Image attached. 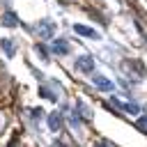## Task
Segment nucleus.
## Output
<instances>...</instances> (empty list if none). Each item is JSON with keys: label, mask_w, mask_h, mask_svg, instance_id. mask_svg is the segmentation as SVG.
I'll list each match as a JSON object with an SVG mask.
<instances>
[{"label": "nucleus", "mask_w": 147, "mask_h": 147, "mask_svg": "<svg viewBox=\"0 0 147 147\" xmlns=\"http://www.w3.org/2000/svg\"><path fill=\"white\" fill-rule=\"evenodd\" d=\"M76 69L78 71H85V74H94V57H90V55L76 57Z\"/></svg>", "instance_id": "f257e3e1"}, {"label": "nucleus", "mask_w": 147, "mask_h": 147, "mask_svg": "<svg viewBox=\"0 0 147 147\" xmlns=\"http://www.w3.org/2000/svg\"><path fill=\"white\" fill-rule=\"evenodd\" d=\"M39 37L41 39H51L53 37V32H55V25L51 23V21H39Z\"/></svg>", "instance_id": "f03ea898"}, {"label": "nucleus", "mask_w": 147, "mask_h": 147, "mask_svg": "<svg viewBox=\"0 0 147 147\" xmlns=\"http://www.w3.org/2000/svg\"><path fill=\"white\" fill-rule=\"evenodd\" d=\"M92 83H94L99 90H113V83H110L106 76H101V74H94V76H92Z\"/></svg>", "instance_id": "7ed1b4c3"}, {"label": "nucleus", "mask_w": 147, "mask_h": 147, "mask_svg": "<svg viewBox=\"0 0 147 147\" xmlns=\"http://www.w3.org/2000/svg\"><path fill=\"white\" fill-rule=\"evenodd\" d=\"M74 30H76L78 34H83V37H92V39H99V32H96V30H92V28H85V25H74Z\"/></svg>", "instance_id": "20e7f679"}, {"label": "nucleus", "mask_w": 147, "mask_h": 147, "mask_svg": "<svg viewBox=\"0 0 147 147\" xmlns=\"http://www.w3.org/2000/svg\"><path fill=\"white\" fill-rule=\"evenodd\" d=\"M53 51L60 53V55H67V53H69V44H67L64 39H55V41H53Z\"/></svg>", "instance_id": "39448f33"}, {"label": "nucleus", "mask_w": 147, "mask_h": 147, "mask_svg": "<svg viewBox=\"0 0 147 147\" xmlns=\"http://www.w3.org/2000/svg\"><path fill=\"white\" fill-rule=\"evenodd\" d=\"M113 103H115V106H119L122 110H126V113H131V115H136V113H140V108H138L136 103H122V101H117V99H113Z\"/></svg>", "instance_id": "423d86ee"}, {"label": "nucleus", "mask_w": 147, "mask_h": 147, "mask_svg": "<svg viewBox=\"0 0 147 147\" xmlns=\"http://www.w3.org/2000/svg\"><path fill=\"white\" fill-rule=\"evenodd\" d=\"M48 126H51V131H60V126H62V117H60L57 113H53V115L48 117Z\"/></svg>", "instance_id": "0eeeda50"}, {"label": "nucleus", "mask_w": 147, "mask_h": 147, "mask_svg": "<svg viewBox=\"0 0 147 147\" xmlns=\"http://www.w3.org/2000/svg\"><path fill=\"white\" fill-rule=\"evenodd\" d=\"M2 25H7V28H14V25H16V16H14L11 11H7V14L2 16Z\"/></svg>", "instance_id": "6e6552de"}, {"label": "nucleus", "mask_w": 147, "mask_h": 147, "mask_svg": "<svg viewBox=\"0 0 147 147\" xmlns=\"http://www.w3.org/2000/svg\"><path fill=\"white\" fill-rule=\"evenodd\" d=\"M2 48H5L7 57H14V41L11 39H2Z\"/></svg>", "instance_id": "1a4fd4ad"}, {"label": "nucleus", "mask_w": 147, "mask_h": 147, "mask_svg": "<svg viewBox=\"0 0 147 147\" xmlns=\"http://www.w3.org/2000/svg\"><path fill=\"white\" fill-rule=\"evenodd\" d=\"M39 94H41L44 99H48V101H57V96H55V94H51L46 87H39Z\"/></svg>", "instance_id": "9d476101"}, {"label": "nucleus", "mask_w": 147, "mask_h": 147, "mask_svg": "<svg viewBox=\"0 0 147 147\" xmlns=\"http://www.w3.org/2000/svg\"><path fill=\"white\" fill-rule=\"evenodd\" d=\"M30 115H32V119H41V117H44V110H41V108H34Z\"/></svg>", "instance_id": "9b49d317"}, {"label": "nucleus", "mask_w": 147, "mask_h": 147, "mask_svg": "<svg viewBox=\"0 0 147 147\" xmlns=\"http://www.w3.org/2000/svg\"><path fill=\"white\" fill-rule=\"evenodd\" d=\"M94 147H110V145H108V142H96Z\"/></svg>", "instance_id": "f8f14e48"}]
</instances>
